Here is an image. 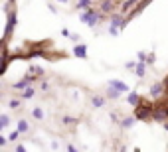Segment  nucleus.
<instances>
[{
	"label": "nucleus",
	"mask_w": 168,
	"mask_h": 152,
	"mask_svg": "<svg viewBox=\"0 0 168 152\" xmlns=\"http://www.w3.org/2000/svg\"><path fill=\"white\" fill-rule=\"evenodd\" d=\"M47 128H40V122L32 113L4 114V152H123V142L113 130H99L83 136V114H57L55 124H49V113L42 105Z\"/></svg>",
	"instance_id": "nucleus-1"
}]
</instances>
